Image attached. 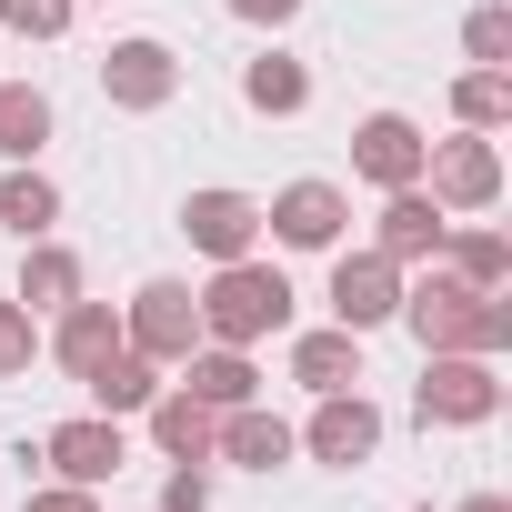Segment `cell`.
<instances>
[{"label": "cell", "instance_id": "obj_1", "mask_svg": "<svg viewBox=\"0 0 512 512\" xmlns=\"http://www.w3.org/2000/svg\"><path fill=\"white\" fill-rule=\"evenodd\" d=\"M282 231H292V241H322V231H332V201H322V191H292Z\"/></svg>", "mask_w": 512, "mask_h": 512}, {"label": "cell", "instance_id": "obj_4", "mask_svg": "<svg viewBox=\"0 0 512 512\" xmlns=\"http://www.w3.org/2000/svg\"><path fill=\"white\" fill-rule=\"evenodd\" d=\"M101 452H111L101 432H61V462H71V472H101Z\"/></svg>", "mask_w": 512, "mask_h": 512}, {"label": "cell", "instance_id": "obj_3", "mask_svg": "<svg viewBox=\"0 0 512 512\" xmlns=\"http://www.w3.org/2000/svg\"><path fill=\"white\" fill-rule=\"evenodd\" d=\"M322 442H332V452H362V442H372V412H332Z\"/></svg>", "mask_w": 512, "mask_h": 512}, {"label": "cell", "instance_id": "obj_5", "mask_svg": "<svg viewBox=\"0 0 512 512\" xmlns=\"http://www.w3.org/2000/svg\"><path fill=\"white\" fill-rule=\"evenodd\" d=\"M241 11H292V0H241Z\"/></svg>", "mask_w": 512, "mask_h": 512}, {"label": "cell", "instance_id": "obj_2", "mask_svg": "<svg viewBox=\"0 0 512 512\" xmlns=\"http://www.w3.org/2000/svg\"><path fill=\"white\" fill-rule=\"evenodd\" d=\"M372 171H412V131L402 121H372Z\"/></svg>", "mask_w": 512, "mask_h": 512}]
</instances>
